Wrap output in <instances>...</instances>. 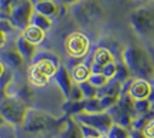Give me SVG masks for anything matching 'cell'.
Listing matches in <instances>:
<instances>
[{"mask_svg": "<svg viewBox=\"0 0 154 138\" xmlns=\"http://www.w3.org/2000/svg\"><path fill=\"white\" fill-rule=\"evenodd\" d=\"M67 114L55 115L44 109L28 107L22 125L13 128L16 138H59Z\"/></svg>", "mask_w": 154, "mask_h": 138, "instance_id": "1", "label": "cell"}, {"mask_svg": "<svg viewBox=\"0 0 154 138\" xmlns=\"http://www.w3.org/2000/svg\"><path fill=\"white\" fill-rule=\"evenodd\" d=\"M71 16L84 30L96 31L108 22V8L103 0H80L71 7Z\"/></svg>", "mask_w": 154, "mask_h": 138, "instance_id": "2", "label": "cell"}, {"mask_svg": "<svg viewBox=\"0 0 154 138\" xmlns=\"http://www.w3.org/2000/svg\"><path fill=\"white\" fill-rule=\"evenodd\" d=\"M121 60L130 69L134 77L150 81L154 77V56L146 46L130 44L121 53Z\"/></svg>", "mask_w": 154, "mask_h": 138, "instance_id": "3", "label": "cell"}, {"mask_svg": "<svg viewBox=\"0 0 154 138\" xmlns=\"http://www.w3.org/2000/svg\"><path fill=\"white\" fill-rule=\"evenodd\" d=\"M128 22L134 32L144 40H154V5L139 7L128 14Z\"/></svg>", "mask_w": 154, "mask_h": 138, "instance_id": "4", "label": "cell"}, {"mask_svg": "<svg viewBox=\"0 0 154 138\" xmlns=\"http://www.w3.org/2000/svg\"><path fill=\"white\" fill-rule=\"evenodd\" d=\"M28 106L22 100L12 96H4L0 100V114L4 120L12 128H18L22 125L26 118Z\"/></svg>", "mask_w": 154, "mask_h": 138, "instance_id": "5", "label": "cell"}, {"mask_svg": "<svg viewBox=\"0 0 154 138\" xmlns=\"http://www.w3.org/2000/svg\"><path fill=\"white\" fill-rule=\"evenodd\" d=\"M33 12H35V7L31 0H14L7 19L11 22L14 30L23 32L31 25Z\"/></svg>", "mask_w": 154, "mask_h": 138, "instance_id": "6", "label": "cell"}, {"mask_svg": "<svg viewBox=\"0 0 154 138\" xmlns=\"http://www.w3.org/2000/svg\"><path fill=\"white\" fill-rule=\"evenodd\" d=\"M91 42L84 31H73L64 39L66 54L72 59H84L90 51Z\"/></svg>", "mask_w": 154, "mask_h": 138, "instance_id": "7", "label": "cell"}, {"mask_svg": "<svg viewBox=\"0 0 154 138\" xmlns=\"http://www.w3.org/2000/svg\"><path fill=\"white\" fill-rule=\"evenodd\" d=\"M72 118H73L77 123H80V124H85L88 127L94 128L100 134H107L108 131L110 129V127L114 124L113 119L108 111H103L99 114L81 113V114H77V115H73Z\"/></svg>", "mask_w": 154, "mask_h": 138, "instance_id": "8", "label": "cell"}, {"mask_svg": "<svg viewBox=\"0 0 154 138\" xmlns=\"http://www.w3.org/2000/svg\"><path fill=\"white\" fill-rule=\"evenodd\" d=\"M153 86L150 81L144 79V78H137L132 77L125 82L122 86V93H127L134 101H139V100H148L149 95L152 92Z\"/></svg>", "mask_w": 154, "mask_h": 138, "instance_id": "9", "label": "cell"}, {"mask_svg": "<svg viewBox=\"0 0 154 138\" xmlns=\"http://www.w3.org/2000/svg\"><path fill=\"white\" fill-rule=\"evenodd\" d=\"M32 64L36 65L37 68L44 74H46L49 78H53L62 63L59 61V58H58L55 54H53L51 51L38 49L35 58L32 60Z\"/></svg>", "mask_w": 154, "mask_h": 138, "instance_id": "10", "label": "cell"}, {"mask_svg": "<svg viewBox=\"0 0 154 138\" xmlns=\"http://www.w3.org/2000/svg\"><path fill=\"white\" fill-rule=\"evenodd\" d=\"M0 59H2L5 65L13 73H23L26 72L28 65L26 64V61L23 60L21 54L18 53V50L16 49V46L8 47L5 46L4 49L0 50Z\"/></svg>", "mask_w": 154, "mask_h": 138, "instance_id": "11", "label": "cell"}, {"mask_svg": "<svg viewBox=\"0 0 154 138\" xmlns=\"http://www.w3.org/2000/svg\"><path fill=\"white\" fill-rule=\"evenodd\" d=\"M51 81L57 84V87L59 88V91L63 95L64 100L67 101L69 97V93H71V90L73 87V78L71 75V72L68 69V66L64 65V64H60L59 68H58L55 75L51 78Z\"/></svg>", "mask_w": 154, "mask_h": 138, "instance_id": "12", "label": "cell"}, {"mask_svg": "<svg viewBox=\"0 0 154 138\" xmlns=\"http://www.w3.org/2000/svg\"><path fill=\"white\" fill-rule=\"evenodd\" d=\"M113 61H116V56L112 53V50L104 46L96 47L93 58H91V73H100L105 65L113 63Z\"/></svg>", "mask_w": 154, "mask_h": 138, "instance_id": "13", "label": "cell"}, {"mask_svg": "<svg viewBox=\"0 0 154 138\" xmlns=\"http://www.w3.org/2000/svg\"><path fill=\"white\" fill-rule=\"evenodd\" d=\"M14 46H16V49L18 50V53L21 54L23 60L26 61V64L30 66L32 64V60H33V58H35L37 50H38V46L32 44V42H30L22 35L18 36L17 39L14 40Z\"/></svg>", "mask_w": 154, "mask_h": 138, "instance_id": "14", "label": "cell"}, {"mask_svg": "<svg viewBox=\"0 0 154 138\" xmlns=\"http://www.w3.org/2000/svg\"><path fill=\"white\" fill-rule=\"evenodd\" d=\"M27 81L30 82L33 87L36 88H45L51 82V78H49L46 74H44L36 65L31 64L26 70Z\"/></svg>", "mask_w": 154, "mask_h": 138, "instance_id": "15", "label": "cell"}, {"mask_svg": "<svg viewBox=\"0 0 154 138\" xmlns=\"http://www.w3.org/2000/svg\"><path fill=\"white\" fill-rule=\"evenodd\" d=\"M59 138H84L80 124L71 115H67L64 127L60 132Z\"/></svg>", "mask_w": 154, "mask_h": 138, "instance_id": "16", "label": "cell"}, {"mask_svg": "<svg viewBox=\"0 0 154 138\" xmlns=\"http://www.w3.org/2000/svg\"><path fill=\"white\" fill-rule=\"evenodd\" d=\"M71 75L73 78V82L75 83H81V82H85L88 81L90 74H91V68L89 64L84 63V61H80V63H76L73 65L68 66Z\"/></svg>", "mask_w": 154, "mask_h": 138, "instance_id": "17", "label": "cell"}, {"mask_svg": "<svg viewBox=\"0 0 154 138\" xmlns=\"http://www.w3.org/2000/svg\"><path fill=\"white\" fill-rule=\"evenodd\" d=\"M35 12L44 14V16L54 19L59 16V10H60V5L58 4L55 0H46V1H41L35 4Z\"/></svg>", "mask_w": 154, "mask_h": 138, "instance_id": "18", "label": "cell"}, {"mask_svg": "<svg viewBox=\"0 0 154 138\" xmlns=\"http://www.w3.org/2000/svg\"><path fill=\"white\" fill-rule=\"evenodd\" d=\"M22 36L23 37H26V39L32 42V44H35V45H40L42 44V42L45 41L46 39V32L45 31H42L41 28H38L36 26H33V25H30L25 31L22 32Z\"/></svg>", "mask_w": 154, "mask_h": 138, "instance_id": "19", "label": "cell"}, {"mask_svg": "<svg viewBox=\"0 0 154 138\" xmlns=\"http://www.w3.org/2000/svg\"><path fill=\"white\" fill-rule=\"evenodd\" d=\"M122 86L123 83L118 82L116 79H110L104 87L98 90V97H103V96H119L121 97Z\"/></svg>", "mask_w": 154, "mask_h": 138, "instance_id": "20", "label": "cell"}, {"mask_svg": "<svg viewBox=\"0 0 154 138\" xmlns=\"http://www.w3.org/2000/svg\"><path fill=\"white\" fill-rule=\"evenodd\" d=\"M31 25L41 28V30L45 31V32H49L53 28V19H51V18H49V17L44 16V14L33 12L32 18H31Z\"/></svg>", "mask_w": 154, "mask_h": 138, "instance_id": "21", "label": "cell"}, {"mask_svg": "<svg viewBox=\"0 0 154 138\" xmlns=\"http://www.w3.org/2000/svg\"><path fill=\"white\" fill-rule=\"evenodd\" d=\"M152 111V102L149 100L134 101V116H148Z\"/></svg>", "mask_w": 154, "mask_h": 138, "instance_id": "22", "label": "cell"}, {"mask_svg": "<svg viewBox=\"0 0 154 138\" xmlns=\"http://www.w3.org/2000/svg\"><path fill=\"white\" fill-rule=\"evenodd\" d=\"M103 107L100 104L99 97H93V98H86L84 100V113L86 114H99L103 113Z\"/></svg>", "mask_w": 154, "mask_h": 138, "instance_id": "23", "label": "cell"}, {"mask_svg": "<svg viewBox=\"0 0 154 138\" xmlns=\"http://www.w3.org/2000/svg\"><path fill=\"white\" fill-rule=\"evenodd\" d=\"M13 75V72L5 65V63L0 59V91L3 92V97H4V90H5L8 82L11 81Z\"/></svg>", "mask_w": 154, "mask_h": 138, "instance_id": "24", "label": "cell"}, {"mask_svg": "<svg viewBox=\"0 0 154 138\" xmlns=\"http://www.w3.org/2000/svg\"><path fill=\"white\" fill-rule=\"evenodd\" d=\"M130 131L131 129L114 123V124L110 127V129L108 131L107 136H108V138H130Z\"/></svg>", "mask_w": 154, "mask_h": 138, "instance_id": "25", "label": "cell"}, {"mask_svg": "<svg viewBox=\"0 0 154 138\" xmlns=\"http://www.w3.org/2000/svg\"><path fill=\"white\" fill-rule=\"evenodd\" d=\"M132 77H134L132 73L130 72V69L127 68L126 64H125L122 60L119 61V63H117V73H116L113 79L118 81V82H121V83H125V82H127L128 79H131Z\"/></svg>", "mask_w": 154, "mask_h": 138, "instance_id": "26", "label": "cell"}, {"mask_svg": "<svg viewBox=\"0 0 154 138\" xmlns=\"http://www.w3.org/2000/svg\"><path fill=\"white\" fill-rule=\"evenodd\" d=\"M79 84H80L81 90H82V93H84L85 100H86V98L98 97V90H99V88L94 87V86L91 84L89 81H85V82H81V83H79Z\"/></svg>", "mask_w": 154, "mask_h": 138, "instance_id": "27", "label": "cell"}, {"mask_svg": "<svg viewBox=\"0 0 154 138\" xmlns=\"http://www.w3.org/2000/svg\"><path fill=\"white\" fill-rule=\"evenodd\" d=\"M88 81L94 86V87L102 88V87H104V86L109 82L110 79H108L103 73H91Z\"/></svg>", "mask_w": 154, "mask_h": 138, "instance_id": "28", "label": "cell"}, {"mask_svg": "<svg viewBox=\"0 0 154 138\" xmlns=\"http://www.w3.org/2000/svg\"><path fill=\"white\" fill-rule=\"evenodd\" d=\"M99 98H100V104H102V107L104 111H108L114 105H117L119 101V96H103Z\"/></svg>", "mask_w": 154, "mask_h": 138, "instance_id": "29", "label": "cell"}, {"mask_svg": "<svg viewBox=\"0 0 154 138\" xmlns=\"http://www.w3.org/2000/svg\"><path fill=\"white\" fill-rule=\"evenodd\" d=\"M85 97H84V93H82V90H81L80 84L79 83H75L73 87L71 90V93H69V97L67 101H84Z\"/></svg>", "mask_w": 154, "mask_h": 138, "instance_id": "30", "label": "cell"}, {"mask_svg": "<svg viewBox=\"0 0 154 138\" xmlns=\"http://www.w3.org/2000/svg\"><path fill=\"white\" fill-rule=\"evenodd\" d=\"M100 73H103L108 79H113L114 75H116V73H117V60L113 61V63L107 64V65H105L104 68L102 69V72H100Z\"/></svg>", "mask_w": 154, "mask_h": 138, "instance_id": "31", "label": "cell"}, {"mask_svg": "<svg viewBox=\"0 0 154 138\" xmlns=\"http://www.w3.org/2000/svg\"><path fill=\"white\" fill-rule=\"evenodd\" d=\"M144 134H145L146 138H154V118L153 119H149L148 124L144 127Z\"/></svg>", "mask_w": 154, "mask_h": 138, "instance_id": "32", "label": "cell"}, {"mask_svg": "<svg viewBox=\"0 0 154 138\" xmlns=\"http://www.w3.org/2000/svg\"><path fill=\"white\" fill-rule=\"evenodd\" d=\"M0 132L3 134V138H16L14 136V129L11 127V125H4L3 128H0Z\"/></svg>", "mask_w": 154, "mask_h": 138, "instance_id": "33", "label": "cell"}, {"mask_svg": "<svg viewBox=\"0 0 154 138\" xmlns=\"http://www.w3.org/2000/svg\"><path fill=\"white\" fill-rule=\"evenodd\" d=\"M8 39H9L8 32L0 30V50L4 49V47L8 45Z\"/></svg>", "mask_w": 154, "mask_h": 138, "instance_id": "34", "label": "cell"}, {"mask_svg": "<svg viewBox=\"0 0 154 138\" xmlns=\"http://www.w3.org/2000/svg\"><path fill=\"white\" fill-rule=\"evenodd\" d=\"M55 1L59 4V5L62 7H66V8H71V7H73L75 4H77L80 1V0H55Z\"/></svg>", "mask_w": 154, "mask_h": 138, "instance_id": "35", "label": "cell"}, {"mask_svg": "<svg viewBox=\"0 0 154 138\" xmlns=\"http://www.w3.org/2000/svg\"><path fill=\"white\" fill-rule=\"evenodd\" d=\"M4 125H7V123H5V120H4L3 115H2V114H0V128H3Z\"/></svg>", "mask_w": 154, "mask_h": 138, "instance_id": "36", "label": "cell"}, {"mask_svg": "<svg viewBox=\"0 0 154 138\" xmlns=\"http://www.w3.org/2000/svg\"><path fill=\"white\" fill-rule=\"evenodd\" d=\"M41 1H46V0H31V3L35 5V4H37V3H41Z\"/></svg>", "mask_w": 154, "mask_h": 138, "instance_id": "37", "label": "cell"}, {"mask_svg": "<svg viewBox=\"0 0 154 138\" xmlns=\"http://www.w3.org/2000/svg\"><path fill=\"white\" fill-rule=\"evenodd\" d=\"M99 138H108V136H107V134H102V136H100Z\"/></svg>", "mask_w": 154, "mask_h": 138, "instance_id": "38", "label": "cell"}, {"mask_svg": "<svg viewBox=\"0 0 154 138\" xmlns=\"http://www.w3.org/2000/svg\"><path fill=\"white\" fill-rule=\"evenodd\" d=\"M150 83H152V84H153V86H154V77H153V78H152V79H150Z\"/></svg>", "mask_w": 154, "mask_h": 138, "instance_id": "39", "label": "cell"}, {"mask_svg": "<svg viewBox=\"0 0 154 138\" xmlns=\"http://www.w3.org/2000/svg\"><path fill=\"white\" fill-rule=\"evenodd\" d=\"M0 138H3V134H2V132H0Z\"/></svg>", "mask_w": 154, "mask_h": 138, "instance_id": "40", "label": "cell"}]
</instances>
